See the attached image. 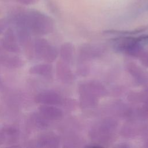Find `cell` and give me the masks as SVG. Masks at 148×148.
<instances>
[{
	"label": "cell",
	"mask_w": 148,
	"mask_h": 148,
	"mask_svg": "<svg viewBox=\"0 0 148 148\" xmlns=\"http://www.w3.org/2000/svg\"><path fill=\"white\" fill-rule=\"evenodd\" d=\"M21 24L36 34H46L53 28L51 20L47 16L37 11H31L21 18Z\"/></svg>",
	"instance_id": "6da1fadb"
},
{
	"label": "cell",
	"mask_w": 148,
	"mask_h": 148,
	"mask_svg": "<svg viewBox=\"0 0 148 148\" xmlns=\"http://www.w3.org/2000/svg\"><path fill=\"white\" fill-rule=\"evenodd\" d=\"M35 47L37 54L46 61H53L56 58V50L50 46L47 41L43 39L36 41Z\"/></svg>",
	"instance_id": "7a4b0ae2"
},
{
	"label": "cell",
	"mask_w": 148,
	"mask_h": 148,
	"mask_svg": "<svg viewBox=\"0 0 148 148\" xmlns=\"http://www.w3.org/2000/svg\"><path fill=\"white\" fill-rule=\"evenodd\" d=\"M36 101L45 105H57L61 102V98L56 92H43L36 97Z\"/></svg>",
	"instance_id": "3957f363"
},
{
	"label": "cell",
	"mask_w": 148,
	"mask_h": 148,
	"mask_svg": "<svg viewBox=\"0 0 148 148\" xmlns=\"http://www.w3.org/2000/svg\"><path fill=\"white\" fill-rule=\"evenodd\" d=\"M39 111L45 118L50 120L60 119L62 116L61 110L51 106H42L39 109Z\"/></svg>",
	"instance_id": "277c9868"
},
{
	"label": "cell",
	"mask_w": 148,
	"mask_h": 148,
	"mask_svg": "<svg viewBox=\"0 0 148 148\" xmlns=\"http://www.w3.org/2000/svg\"><path fill=\"white\" fill-rule=\"evenodd\" d=\"M51 71V67L46 64H40L36 65L31 68L30 72L32 73L40 75L42 76H47L50 75Z\"/></svg>",
	"instance_id": "5b68a950"
},
{
	"label": "cell",
	"mask_w": 148,
	"mask_h": 148,
	"mask_svg": "<svg viewBox=\"0 0 148 148\" xmlns=\"http://www.w3.org/2000/svg\"><path fill=\"white\" fill-rule=\"evenodd\" d=\"M57 71H58V75L61 77V79L65 80H69L72 79V73L71 72L69 69L66 66H64L62 64H60Z\"/></svg>",
	"instance_id": "8992f818"
},
{
	"label": "cell",
	"mask_w": 148,
	"mask_h": 148,
	"mask_svg": "<svg viewBox=\"0 0 148 148\" xmlns=\"http://www.w3.org/2000/svg\"><path fill=\"white\" fill-rule=\"evenodd\" d=\"M130 67H129V70L130 71V72L131 75H132L136 79H137L138 80H140V82H143L144 80H145L143 75V73L142 72V71L135 64H129Z\"/></svg>",
	"instance_id": "52a82bcc"
},
{
	"label": "cell",
	"mask_w": 148,
	"mask_h": 148,
	"mask_svg": "<svg viewBox=\"0 0 148 148\" xmlns=\"http://www.w3.org/2000/svg\"><path fill=\"white\" fill-rule=\"evenodd\" d=\"M72 48L71 45L69 44H65L63 46H62L61 50V54L62 57L66 60L69 61L72 56Z\"/></svg>",
	"instance_id": "ba28073f"
},
{
	"label": "cell",
	"mask_w": 148,
	"mask_h": 148,
	"mask_svg": "<svg viewBox=\"0 0 148 148\" xmlns=\"http://www.w3.org/2000/svg\"><path fill=\"white\" fill-rule=\"evenodd\" d=\"M140 56L143 64L146 66H148V53H142Z\"/></svg>",
	"instance_id": "9c48e42d"
},
{
	"label": "cell",
	"mask_w": 148,
	"mask_h": 148,
	"mask_svg": "<svg viewBox=\"0 0 148 148\" xmlns=\"http://www.w3.org/2000/svg\"><path fill=\"white\" fill-rule=\"evenodd\" d=\"M18 3L24 4V5H31L35 3L38 1V0H14Z\"/></svg>",
	"instance_id": "30bf717a"
},
{
	"label": "cell",
	"mask_w": 148,
	"mask_h": 148,
	"mask_svg": "<svg viewBox=\"0 0 148 148\" xmlns=\"http://www.w3.org/2000/svg\"><path fill=\"white\" fill-rule=\"evenodd\" d=\"M4 27H5L4 22H3L2 20H0V32L3 29Z\"/></svg>",
	"instance_id": "8fae6325"
}]
</instances>
